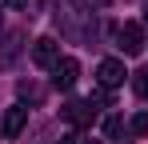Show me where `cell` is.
<instances>
[{"label": "cell", "mask_w": 148, "mask_h": 144, "mask_svg": "<svg viewBox=\"0 0 148 144\" xmlns=\"http://www.w3.org/2000/svg\"><path fill=\"white\" fill-rule=\"evenodd\" d=\"M124 60H116V56H108V60H100V68H96V80H100V88H120L124 84Z\"/></svg>", "instance_id": "7a4b0ae2"}, {"label": "cell", "mask_w": 148, "mask_h": 144, "mask_svg": "<svg viewBox=\"0 0 148 144\" xmlns=\"http://www.w3.org/2000/svg\"><path fill=\"white\" fill-rule=\"evenodd\" d=\"M0 4H4V8H24L28 0H0Z\"/></svg>", "instance_id": "8fae6325"}, {"label": "cell", "mask_w": 148, "mask_h": 144, "mask_svg": "<svg viewBox=\"0 0 148 144\" xmlns=\"http://www.w3.org/2000/svg\"><path fill=\"white\" fill-rule=\"evenodd\" d=\"M76 76H80V64H76L72 56H60V60L52 64V84H56V88H64V92L76 84Z\"/></svg>", "instance_id": "3957f363"}, {"label": "cell", "mask_w": 148, "mask_h": 144, "mask_svg": "<svg viewBox=\"0 0 148 144\" xmlns=\"http://www.w3.org/2000/svg\"><path fill=\"white\" fill-rule=\"evenodd\" d=\"M116 48H120L124 56H136V52L144 48V28H140L136 20L120 24V28H116Z\"/></svg>", "instance_id": "6da1fadb"}, {"label": "cell", "mask_w": 148, "mask_h": 144, "mask_svg": "<svg viewBox=\"0 0 148 144\" xmlns=\"http://www.w3.org/2000/svg\"><path fill=\"white\" fill-rule=\"evenodd\" d=\"M16 48H20V32H8V40H4V48H0V64H8V60L16 56Z\"/></svg>", "instance_id": "52a82bcc"}, {"label": "cell", "mask_w": 148, "mask_h": 144, "mask_svg": "<svg viewBox=\"0 0 148 144\" xmlns=\"http://www.w3.org/2000/svg\"><path fill=\"white\" fill-rule=\"evenodd\" d=\"M28 124V108L24 104H12L8 112H4V120H0V128H4V136H20Z\"/></svg>", "instance_id": "8992f818"}, {"label": "cell", "mask_w": 148, "mask_h": 144, "mask_svg": "<svg viewBox=\"0 0 148 144\" xmlns=\"http://www.w3.org/2000/svg\"><path fill=\"white\" fill-rule=\"evenodd\" d=\"M0 8H4V4H0Z\"/></svg>", "instance_id": "9a60e30c"}, {"label": "cell", "mask_w": 148, "mask_h": 144, "mask_svg": "<svg viewBox=\"0 0 148 144\" xmlns=\"http://www.w3.org/2000/svg\"><path fill=\"white\" fill-rule=\"evenodd\" d=\"M0 132H4V128H0Z\"/></svg>", "instance_id": "5bb4252c"}, {"label": "cell", "mask_w": 148, "mask_h": 144, "mask_svg": "<svg viewBox=\"0 0 148 144\" xmlns=\"http://www.w3.org/2000/svg\"><path fill=\"white\" fill-rule=\"evenodd\" d=\"M32 60H36L40 68H52V64L60 60V44H56L52 36H40V40L32 44Z\"/></svg>", "instance_id": "5b68a950"}, {"label": "cell", "mask_w": 148, "mask_h": 144, "mask_svg": "<svg viewBox=\"0 0 148 144\" xmlns=\"http://www.w3.org/2000/svg\"><path fill=\"white\" fill-rule=\"evenodd\" d=\"M132 88H136V96H144V100H148V68H140L136 76H132Z\"/></svg>", "instance_id": "9c48e42d"}, {"label": "cell", "mask_w": 148, "mask_h": 144, "mask_svg": "<svg viewBox=\"0 0 148 144\" xmlns=\"http://www.w3.org/2000/svg\"><path fill=\"white\" fill-rule=\"evenodd\" d=\"M92 144H100V140H92Z\"/></svg>", "instance_id": "4fadbf2b"}, {"label": "cell", "mask_w": 148, "mask_h": 144, "mask_svg": "<svg viewBox=\"0 0 148 144\" xmlns=\"http://www.w3.org/2000/svg\"><path fill=\"white\" fill-rule=\"evenodd\" d=\"M128 128H132V136H148V112H136Z\"/></svg>", "instance_id": "ba28073f"}, {"label": "cell", "mask_w": 148, "mask_h": 144, "mask_svg": "<svg viewBox=\"0 0 148 144\" xmlns=\"http://www.w3.org/2000/svg\"><path fill=\"white\" fill-rule=\"evenodd\" d=\"M60 144H80V136H76V132H68V136H60Z\"/></svg>", "instance_id": "7c38bea8"}, {"label": "cell", "mask_w": 148, "mask_h": 144, "mask_svg": "<svg viewBox=\"0 0 148 144\" xmlns=\"http://www.w3.org/2000/svg\"><path fill=\"white\" fill-rule=\"evenodd\" d=\"M64 120L72 124V128H84V124H92V116H96V108H92V100H68L64 108Z\"/></svg>", "instance_id": "277c9868"}, {"label": "cell", "mask_w": 148, "mask_h": 144, "mask_svg": "<svg viewBox=\"0 0 148 144\" xmlns=\"http://www.w3.org/2000/svg\"><path fill=\"white\" fill-rule=\"evenodd\" d=\"M120 132H124V120L112 116V120H108V136H120Z\"/></svg>", "instance_id": "30bf717a"}]
</instances>
